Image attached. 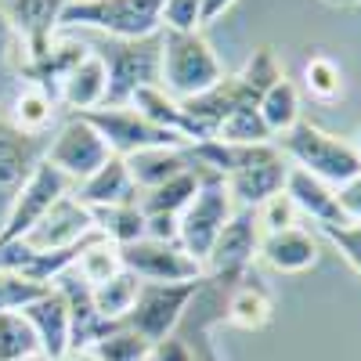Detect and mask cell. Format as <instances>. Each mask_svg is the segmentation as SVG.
I'll list each match as a JSON object with an SVG mask.
<instances>
[{"instance_id":"obj_1","label":"cell","mask_w":361,"mask_h":361,"mask_svg":"<svg viewBox=\"0 0 361 361\" xmlns=\"http://www.w3.org/2000/svg\"><path fill=\"white\" fill-rule=\"evenodd\" d=\"M163 73H159V87H166L173 98L188 102L206 94L209 87H217L224 80V66L217 51L209 47V40L202 37V29H163Z\"/></svg>"},{"instance_id":"obj_2","label":"cell","mask_w":361,"mask_h":361,"mask_svg":"<svg viewBox=\"0 0 361 361\" xmlns=\"http://www.w3.org/2000/svg\"><path fill=\"white\" fill-rule=\"evenodd\" d=\"M279 152L286 159H293V166H300L304 173L325 180V185H333V188L347 185V180L361 170L350 137L329 134L318 123H307V119H300L293 130H286L279 137Z\"/></svg>"},{"instance_id":"obj_3","label":"cell","mask_w":361,"mask_h":361,"mask_svg":"<svg viewBox=\"0 0 361 361\" xmlns=\"http://www.w3.org/2000/svg\"><path fill=\"white\" fill-rule=\"evenodd\" d=\"M166 0H69L62 11L66 29H98L112 40H145L163 29Z\"/></svg>"},{"instance_id":"obj_4","label":"cell","mask_w":361,"mask_h":361,"mask_svg":"<svg viewBox=\"0 0 361 361\" xmlns=\"http://www.w3.org/2000/svg\"><path fill=\"white\" fill-rule=\"evenodd\" d=\"M199 173H202V185H199L195 199L185 206V214L177 217V243L185 246V253H192L202 264L206 253H209V246L217 243V235L231 221L235 199H231V192L224 185V177L209 173V170H199Z\"/></svg>"},{"instance_id":"obj_5","label":"cell","mask_w":361,"mask_h":361,"mask_svg":"<svg viewBox=\"0 0 361 361\" xmlns=\"http://www.w3.org/2000/svg\"><path fill=\"white\" fill-rule=\"evenodd\" d=\"M159 33L145 37V40H112L105 51H98L105 58V69H109V98H105V105H130V98L141 87L159 83V73H163V40H159Z\"/></svg>"},{"instance_id":"obj_6","label":"cell","mask_w":361,"mask_h":361,"mask_svg":"<svg viewBox=\"0 0 361 361\" xmlns=\"http://www.w3.org/2000/svg\"><path fill=\"white\" fill-rule=\"evenodd\" d=\"M202 282H177V286H159V282H141L137 304L127 314V329L148 343H159L166 336H173V329L180 325L185 311L192 307V300L199 296Z\"/></svg>"},{"instance_id":"obj_7","label":"cell","mask_w":361,"mask_h":361,"mask_svg":"<svg viewBox=\"0 0 361 361\" xmlns=\"http://www.w3.org/2000/svg\"><path fill=\"white\" fill-rule=\"evenodd\" d=\"M83 116L105 137L109 152L123 156V159L134 156V152H145V148H188V141H180L177 134L148 123V119L130 105H102V109H90Z\"/></svg>"},{"instance_id":"obj_8","label":"cell","mask_w":361,"mask_h":361,"mask_svg":"<svg viewBox=\"0 0 361 361\" xmlns=\"http://www.w3.org/2000/svg\"><path fill=\"white\" fill-rule=\"evenodd\" d=\"M66 192H69V180L58 173L47 159L37 163L33 173H29V180L22 185L18 199L11 202L4 224H0V253H4L8 246H15V243H22V238L44 221V214H47V209L62 199Z\"/></svg>"},{"instance_id":"obj_9","label":"cell","mask_w":361,"mask_h":361,"mask_svg":"<svg viewBox=\"0 0 361 361\" xmlns=\"http://www.w3.org/2000/svg\"><path fill=\"white\" fill-rule=\"evenodd\" d=\"M112 159L105 137L94 130V123H90L87 116H73L62 123V130L54 134L51 148H47V163L62 173L69 185L76 180H87L94 170H102L105 163Z\"/></svg>"},{"instance_id":"obj_10","label":"cell","mask_w":361,"mask_h":361,"mask_svg":"<svg viewBox=\"0 0 361 361\" xmlns=\"http://www.w3.org/2000/svg\"><path fill=\"white\" fill-rule=\"evenodd\" d=\"M260 224H257V209H235L231 221L224 224V231L217 235V243L209 246L206 260H202V271H209L214 279H224V282H243L250 264L260 257Z\"/></svg>"},{"instance_id":"obj_11","label":"cell","mask_w":361,"mask_h":361,"mask_svg":"<svg viewBox=\"0 0 361 361\" xmlns=\"http://www.w3.org/2000/svg\"><path fill=\"white\" fill-rule=\"evenodd\" d=\"M119 260L130 275L141 282H159V286H177V282H202V264L185 253L180 243H152V238H137L130 246H119Z\"/></svg>"},{"instance_id":"obj_12","label":"cell","mask_w":361,"mask_h":361,"mask_svg":"<svg viewBox=\"0 0 361 361\" xmlns=\"http://www.w3.org/2000/svg\"><path fill=\"white\" fill-rule=\"evenodd\" d=\"M90 235H94L90 209H87L76 195L66 192V195L44 214V221L22 238V243H25L29 250H37V253H54V250H69V246L83 243V238H90Z\"/></svg>"},{"instance_id":"obj_13","label":"cell","mask_w":361,"mask_h":361,"mask_svg":"<svg viewBox=\"0 0 361 361\" xmlns=\"http://www.w3.org/2000/svg\"><path fill=\"white\" fill-rule=\"evenodd\" d=\"M69 0H8V18L22 40V62L37 58L54 44V33L62 29V11ZM18 62V66H22Z\"/></svg>"},{"instance_id":"obj_14","label":"cell","mask_w":361,"mask_h":361,"mask_svg":"<svg viewBox=\"0 0 361 361\" xmlns=\"http://www.w3.org/2000/svg\"><path fill=\"white\" fill-rule=\"evenodd\" d=\"M22 318L33 325L37 343H40V357H44V361H54V357H62L66 350H73L69 304H66V296L58 293L54 286H51L44 296H37L29 307H22Z\"/></svg>"},{"instance_id":"obj_15","label":"cell","mask_w":361,"mask_h":361,"mask_svg":"<svg viewBox=\"0 0 361 361\" xmlns=\"http://www.w3.org/2000/svg\"><path fill=\"white\" fill-rule=\"evenodd\" d=\"M260 260L279 275H300L318 264V238L307 228H286L260 238Z\"/></svg>"},{"instance_id":"obj_16","label":"cell","mask_w":361,"mask_h":361,"mask_svg":"<svg viewBox=\"0 0 361 361\" xmlns=\"http://www.w3.org/2000/svg\"><path fill=\"white\" fill-rule=\"evenodd\" d=\"M33 137L18 134L15 127H0V224H4L11 202L33 173Z\"/></svg>"},{"instance_id":"obj_17","label":"cell","mask_w":361,"mask_h":361,"mask_svg":"<svg viewBox=\"0 0 361 361\" xmlns=\"http://www.w3.org/2000/svg\"><path fill=\"white\" fill-rule=\"evenodd\" d=\"M109 98V69H105V58L98 51H87L80 62L73 66V73L62 83V94L58 102L69 105L73 116H83L90 109H102Z\"/></svg>"},{"instance_id":"obj_18","label":"cell","mask_w":361,"mask_h":361,"mask_svg":"<svg viewBox=\"0 0 361 361\" xmlns=\"http://www.w3.org/2000/svg\"><path fill=\"white\" fill-rule=\"evenodd\" d=\"M286 195L293 199L296 214L311 217L318 228H329V224H343V214H340V202H336V188L325 185V180L304 173L300 166H289V177H286Z\"/></svg>"},{"instance_id":"obj_19","label":"cell","mask_w":361,"mask_h":361,"mask_svg":"<svg viewBox=\"0 0 361 361\" xmlns=\"http://www.w3.org/2000/svg\"><path fill=\"white\" fill-rule=\"evenodd\" d=\"M137 185L127 170V159L123 156H112L102 170H94L87 180L76 185V199L94 209V206H123V202H137Z\"/></svg>"},{"instance_id":"obj_20","label":"cell","mask_w":361,"mask_h":361,"mask_svg":"<svg viewBox=\"0 0 361 361\" xmlns=\"http://www.w3.org/2000/svg\"><path fill=\"white\" fill-rule=\"evenodd\" d=\"M130 109H137L148 123H156L170 134H177L180 141H188V148L195 145V134L188 127V116H185V105H180V98H173L166 87H141L137 94L130 98Z\"/></svg>"},{"instance_id":"obj_21","label":"cell","mask_w":361,"mask_h":361,"mask_svg":"<svg viewBox=\"0 0 361 361\" xmlns=\"http://www.w3.org/2000/svg\"><path fill=\"white\" fill-rule=\"evenodd\" d=\"M127 170L134 177L137 192H148V188H159L170 177L192 170V156L188 148H145V152L127 156Z\"/></svg>"},{"instance_id":"obj_22","label":"cell","mask_w":361,"mask_h":361,"mask_svg":"<svg viewBox=\"0 0 361 361\" xmlns=\"http://www.w3.org/2000/svg\"><path fill=\"white\" fill-rule=\"evenodd\" d=\"M199 185H202V173L195 170V163H192V170H185V173H177V177H170V180H163L159 188H148V192H141V209L145 214H166V217H180L185 214V206L195 199V192H199Z\"/></svg>"},{"instance_id":"obj_23","label":"cell","mask_w":361,"mask_h":361,"mask_svg":"<svg viewBox=\"0 0 361 361\" xmlns=\"http://www.w3.org/2000/svg\"><path fill=\"white\" fill-rule=\"evenodd\" d=\"M137 293H141V279L130 275V271L123 267V271H119V275H112L109 282H102V286L90 289V300H94V311H98L105 322L123 325L127 314H130L134 304H137Z\"/></svg>"},{"instance_id":"obj_24","label":"cell","mask_w":361,"mask_h":361,"mask_svg":"<svg viewBox=\"0 0 361 361\" xmlns=\"http://www.w3.org/2000/svg\"><path fill=\"white\" fill-rule=\"evenodd\" d=\"M90 221L102 238H109L112 246H130L137 238H145V209L137 202H123V206H94Z\"/></svg>"},{"instance_id":"obj_25","label":"cell","mask_w":361,"mask_h":361,"mask_svg":"<svg viewBox=\"0 0 361 361\" xmlns=\"http://www.w3.org/2000/svg\"><path fill=\"white\" fill-rule=\"evenodd\" d=\"M257 109H260V116H264L271 137H282L286 130H293V127L300 123V90L293 87V80L279 76V80L260 94Z\"/></svg>"},{"instance_id":"obj_26","label":"cell","mask_w":361,"mask_h":361,"mask_svg":"<svg viewBox=\"0 0 361 361\" xmlns=\"http://www.w3.org/2000/svg\"><path fill=\"white\" fill-rule=\"evenodd\" d=\"M214 141L243 148V145H271L275 137H271V130H267V123H264L257 102H243V105H235V109L221 119V127L214 130Z\"/></svg>"},{"instance_id":"obj_27","label":"cell","mask_w":361,"mask_h":361,"mask_svg":"<svg viewBox=\"0 0 361 361\" xmlns=\"http://www.w3.org/2000/svg\"><path fill=\"white\" fill-rule=\"evenodd\" d=\"M228 322L235 329H246V333H257L271 322V296L264 286L243 279V286H235L228 296Z\"/></svg>"},{"instance_id":"obj_28","label":"cell","mask_w":361,"mask_h":361,"mask_svg":"<svg viewBox=\"0 0 361 361\" xmlns=\"http://www.w3.org/2000/svg\"><path fill=\"white\" fill-rule=\"evenodd\" d=\"M54 109H58V102L51 94H44V90L33 87V83H25L18 90L15 105H11V127L18 134H25V137H37V134H44L51 127Z\"/></svg>"},{"instance_id":"obj_29","label":"cell","mask_w":361,"mask_h":361,"mask_svg":"<svg viewBox=\"0 0 361 361\" xmlns=\"http://www.w3.org/2000/svg\"><path fill=\"white\" fill-rule=\"evenodd\" d=\"M73 267H76V275H80L90 289H94V286L109 282L112 275H119V271H123V260H119V246H112L109 238L94 235Z\"/></svg>"},{"instance_id":"obj_30","label":"cell","mask_w":361,"mask_h":361,"mask_svg":"<svg viewBox=\"0 0 361 361\" xmlns=\"http://www.w3.org/2000/svg\"><path fill=\"white\" fill-rule=\"evenodd\" d=\"M25 357H40L37 333L22 318V311H4L0 314V361H25Z\"/></svg>"},{"instance_id":"obj_31","label":"cell","mask_w":361,"mask_h":361,"mask_svg":"<svg viewBox=\"0 0 361 361\" xmlns=\"http://www.w3.org/2000/svg\"><path fill=\"white\" fill-rule=\"evenodd\" d=\"M304 83L311 90V98L336 102L343 94V69L329 54H314V58H307V66H304Z\"/></svg>"},{"instance_id":"obj_32","label":"cell","mask_w":361,"mask_h":361,"mask_svg":"<svg viewBox=\"0 0 361 361\" xmlns=\"http://www.w3.org/2000/svg\"><path fill=\"white\" fill-rule=\"evenodd\" d=\"M148 347H152V343L141 340V336L134 333V329L116 325L112 333H109V336H102L90 350L98 354V361H145V357H148Z\"/></svg>"},{"instance_id":"obj_33","label":"cell","mask_w":361,"mask_h":361,"mask_svg":"<svg viewBox=\"0 0 361 361\" xmlns=\"http://www.w3.org/2000/svg\"><path fill=\"white\" fill-rule=\"evenodd\" d=\"M47 289H51V286H40V282H33V279L18 275V271H4V267H0V314L29 307V304H33L37 296H44Z\"/></svg>"},{"instance_id":"obj_34","label":"cell","mask_w":361,"mask_h":361,"mask_svg":"<svg viewBox=\"0 0 361 361\" xmlns=\"http://www.w3.org/2000/svg\"><path fill=\"white\" fill-rule=\"evenodd\" d=\"M296 221H300V214H296L293 199L286 195V188H282L279 195H271V199H264V202L257 206V224H260V231H264V235H271V231H286V228H296Z\"/></svg>"},{"instance_id":"obj_35","label":"cell","mask_w":361,"mask_h":361,"mask_svg":"<svg viewBox=\"0 0 361 361\" xmlns=\"http://www.w3.org/2000/svg\"><path fill=\"white\" fill-rule=\"evenodd\" d=\"M322 235L340 250V257L361 275V224H329V228H322Z\"/></svg>"},{"instance_id":"obj_36","label":"cell","mask_w":361,"mask_h":361,"mask_svg":"<svg viewBox=\"0 0 361 361\" xmlns=\"http://www.w3.org/2000/svg\"><path fill=\"white\" fill-rule=\"evenodd\" d=\"M18 62H22V40L15 33L8 11L0 8V76H4L8 69H18Z\"/></svg>"},{"instance_id":"obj_37","label":"cell","mask_w":361,"mask_h":361,"mask_svg":"<svg viewBox=\"0 0 361 361\" xmlns=\"http://www.w3.org/2000/svg\"><path fill=\"white\" fill-rule=\"evenodd\" d=\"M336 202H340L343 224H361V170L347 180V185L336 188Z\"/></svg>"},{"instance_id":"obj_38","label":"cell","mask_w":361,"mask_h":361,"mask_svg":"<svg viewBox=\"0 0 361 361\" xmlns=\"http://www.w3.org/2000/svg\"><path fill=\"white\" fill-rule=\"evenodd\" d=\"M145 238H152V243H177V217L145 214Z\"/></svg>"},{"instance_id":"obj_39","label":"cell","mask_w":361,"mask_h":361,"mask_svg":"<svg viewBox=\"0 0 361 361\" xmlns=\"http://www.w3.org/2000/svg\"><path fill=\"white\" fill-rule=\"evenodd\" d=\"M145 361H195V357H192L188 343H180L177 336H166V340L148 347V357Z\"/></svg>"},{"instance_id":"obj_40","label":"cell","mask_w":361,"mask_h":361,"mask_svg":"<svg viewBox=\"0 0 361 361\" xmlns=\"http://www.w3.org/2000/svg\"><path fill=\"white\" fill-rule=\"evenodd\" d=\"M235 4H238V0H202V25L217 22V18H221V15H228Z\"/></svg>"},{"instance_id":"obj_41","label":"cell","mask_w":361,"mask_h":361,"mask_svg":"<svg viewBox=\"0 0 361 361\" xmlns=\"http://www.w3.org/2000/svg\"><path fill=\"white\" fill-rule=\"evenodd\" d=\"M54 361H98V354L94 350H83V347H73V350H66L62 357H54Z\"/></svg>"},{"instance_id":"obj_42","label":"cell","mask_w":361,"mask_h":361,"mask_svg":"<svg viewBox=\"0 0 361 361\" xmlns=\"http://www.w3.org/2000/svg\"><path fill=\"white\" fill-rule=\"evenodd\" d=\"M350 145H354V152H357V163H361V123H357V130H354Z\"/></svg>"},{"instance_id":"obj_43","label":"cell","mask_w":361,"mask_h":361,"mask_svg":"<svg viewBox=\"0 0 361 361\" xmlns=\"http://www.w3.org/2000/svg\"><path fill=\"white\" fill-rule=\"evenodd\" d=\"M329 4H340V8H354V4H361V0H329Z\"/></svg>"},{"instance_id":"obj_44","label":"cell","mask_w":361,"mask_h":361,"mask_svg":"<svg viewBox=\"0 0 361 361\" xmlns=\"http://www.w3.org/2000/svg\"><path fill=\"white\" fill-rule=\"evenodd\" d=\"M25 361H44V357H25Z\"/></svg>"}]
</instances>
